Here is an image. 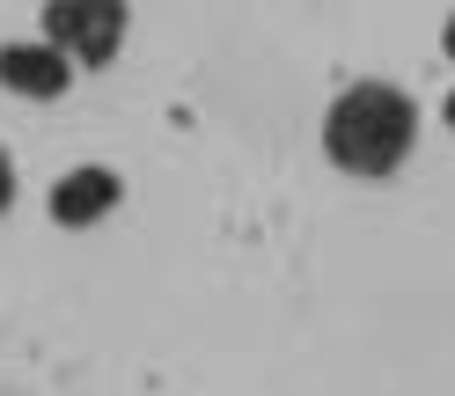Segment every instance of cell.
Masks as SVG:
<instances>
[{
	"label": "cell",
	"instance_id": "obj_4",
	"mask_svg": "<svg viewBox=\"0 0 455 396\" xmlns=\"http://www.w3.org/2000/svg\"><path fill=\"white\" fill-rule=\"evenodd\" d=\"M110 206H118V177H110V169H74V177L52 184V220H60V228H89Z\"/></svg>",
	"mask_w": 455,
	"mask_h": 396
},
{
	"label": "cell",
	"instance_id": "obj_1",
	"mask_svg": "<svg viewBox=\"0 0 455 396\" xmlns=\"http://www.w3.org/2000/svg\"><path fill=\"white\" fill-rule=\"evenodd\" d=\"M419 139V103L396 89V81H360L331 103L323 118V154L346 169V177H389L396 162L411 154Z\"/></svg>",
	"mask_w": 455,
	"mask_h": 396
},
{
	"label": "cell",
	"instance_id": "obj_2",
	"mask_svg": "<svg viewBox=\"0 0 455 396\" xmlns=\"http://www.w3.org/2000/svg\"><path fill=\"white\" fill-rule=\"evenodd\" d=\"M44 37L81 67H110L125 44V0H44Z\"/></svg>",
	"mask_w": 455,
	"mask_h": 396
},
{
	"label": "cell",
	"instance_id": "obj_5",
	"mask_svg": "<svg viewBox=\"0 0 455 396\" xmlns=\"http://www.w3.org/2000/svg\"><path fill=\"white\" fill-rule=\"evenodd\" d=\"M8 206H15V162L0 154V213H8Z\"/></svg>",
	"mask_w": 455,
	"mask_h": 396
},
{
	"label": "cell",
	"instance_id": "obj_6",
	"mask_svg": "<svg viewBox=\"0 0 455 396\" xmlns=\"http://www.w3.org/2000/svg\"><path fill=\"white\" fill-rule=\"evenodd\" d=\"M448 59H455V15H448Z\"/></svg>",
	"mask_w": 455,
	"mask_h": 396
},
{
	"label": "cell",
	"instance_id": "obj_3",
	"mask_svg": "<svg viewBox=\"0 0 455 396\" xmlns=\"http://www.w3.org/2000/svg\"><path fill=\"white\" fill-rule=\"evenodd\" d=\"M67 81H74V59H67L52 37H37V44H0V89L30 96V103H52V96H67Z\"/></svg>",
	"mask_w": 455,
	"mask_h": 396
}]
</instances>
